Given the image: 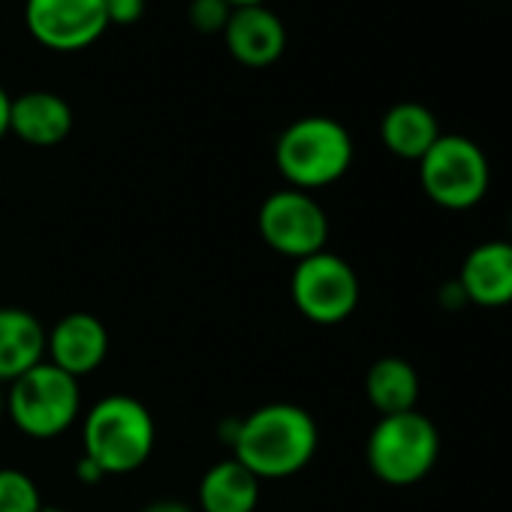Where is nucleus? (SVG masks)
<instances>
[{"mask_svg":"<svg viewBox=\"0 0 512 512\" xmlns=\"http://www.w3.org/2000/svg\"><path fill=\"white\" fill-rule=\"evenodd\" d=\"M232 458L260 479H284L311 464L320 446L314 416L299 404H266L235 422Z\"/></svg>","mask_w":512,"mask_h":512,"instance_id":"nucleus-1","label":"nucleus"},{"mask_svg":"<svg viewBox=\"0 0 512 512\" xmlns=\"http://www.w3.org/2000/svg\"><path fill=\"white\" fill-rule=\"evenodd\" d=\"M157 428L151 410L130 395H106L82 422L85 458L103 476L139 470L154 452Z\"/></svg>","mask_w":512,"mask_h":512,"instance_id":"nucleus-2","label":"nucleus"},{"mask_svg":"<svg viewBox=\"0 0 512 512\" xmlns=\"http://www.w3.org/2000/svg\"><path fill=\"white\" fill-rule=\"evenodd\" d=\"M350 130L326 115H308L293 121L275 145V163L284 181L296 190H320L341 181L353 166Z\"/></svg>","mask_w":512,"mask_h":512,"instance_id":"nucleus-3","label":"nucleus"},{"mask_svg":"<svg viewBox=\"0 0 512 512\" xmlns=\"http://www.w3.org/2000/svg\"><path fill=\"white\" fill-rule=\"evenodd\" d=\"M7 413L13 425L34 440H55L73 428L82 413L79 380L52 362H40L10 383Z\"/></svg>","mask_w":512,"mask_h":512,"instance_id":"nucleus-4","label":"nucleus"},{"mask_svg":"<svg viewBox=\"0 0 512 512\" xmlns=\"http://www.w3.org/2000/svg\"><path fill=\"white\" fill-rule=\"evenodd\" d=\"M440 455V434L425 413L407 410L380 416L368 434L365 458L386 485H413L431 473Z\"/></svg>","mask_w":512,"mask_h":512,"instance_id":"nucleus-5","label":"nucleus"},{"mask_svg":"<svg viewBox=\"0 0 512 512\" xmlns=\"http://www.w3.org/2000/svg\"><path fill=\"white\" fill-rule=\"evenodd\" d=\"M419 181L425 196L449 211H467L488 193L491 169L485 151L458 133H440V139L419 160Z\"/></svg>","mask_w":512,"mask_h":512,"instance_id":"nucleus-6","label":"nucleus"},{"mask_svg":"<svg viewBox=\"0 0 512 512\" xmlns=\"http://www.w3.org/2000/svg\"><path fill=\"white\" fill-rule=\"evenodd\" d=\"M290 293L305 320L317 326H338L353 317L359 305V278L338 253L320 250L308 260H299Z\"/></svg>","mask_w":512,"mask_h":512,"instance_id":"nucleus-7","label":"nucleus"},{"mask_svg":"<svg viewBox=\"0 0 512 512\" xmlns=\"http://www.w3.org/2000/svg\"><path fill=\"white\" fill-rule=\"evenodd\" d=\"M256 229H260L263 241L290 256V260H308V256L326 250L329 241V217L323 205L296 187L275 190L256 214Z\"/></svg>","mask_w":512,"mask_h":512,"instance_id":"nucleus-8","label":"nucleus"},{"mask_svg":"<svg viewBox=\"0 0 512 512\" xmlns=\"http://www.w3.org/2000/svg\"><path fill=\"white\" fill-rule=\"evenodd\" d=\"M25 25L49 52L91 49L109 28L103 0H28Z\"/></svg>","mask_w":512,"mask_h":512,"instance_id":"nucleus-9","label":"nucleus"},{"mask_svg":"<svg viewBox=\"0 0 512 512\" xmlns=\"http://www.w3.org/2000/svg\"><path fill=\"white\" fill-rule=\"evenodd\" d=\"M223 40L229 55L250 70H266L278 64L287 52V28L281 16L272 13L266 4L232 10L223 28Z\"/></svg>","mask_w":512,"mask_h":512,"instance_id":"nucleus-10","label":"nucleus"},{"mask_svg":"<svg viewBox=\"0 0 512 512\" xmlns=\"http://www.w3.org/2000/svg\"><path fill=\"white\" fill-rule=\"evenodd\" d=\"M46 362L67 371L70 377L94 374L109 356V332L100 317L88 311H73L61 317L46 335Z\"/></svg>","mask_w":512,"mask_h":512,"instance_id":"nucleus-11","label":"nucleus"},{"mask_svg":"<svg viewBox=\"0 0 512 512\" xmlns=\"http://www.w3.org/2000/svg\"><path fill=\"white\" fill-rule=\"evenodd\" d=\"M467 302L479 308H503L512 302V241H482L473 247L458 275Z\"/></svg>","mask_w":512,"mask_h":512,"instance_id":"nucleus-12","label":"nucleus"},{"mask_svg":"<svg viewBox=\"0 0 512 512\" xmlns=\"http://www.w3.org/2000/svg\"><path fill=\"white\" fill-rule=\"evenodd\" d=\"M73 121L70 103L52 91H28L10 106V133L34 148L61 145L73 133Z\"/></svg>","mask_w":512,"mask_h":512,"instance_id":"nucleus-13","label":"nucleus"},{"mask_svg":"<svg viewBox=\"0 0 512 512\" xmlns=\"http://www.w3.org/2000/svg\"><path fill=\"white\" fill-rule=\"evenodd\" d=\"M46 329L25 308H0V383H13L46 362Z\"/></svg>","mask_w":512,"mask_h":512,"instance_id":"nucleus-14","label":"nucleus"},{"mask_svg":"<svg viewBox=\"0 0 512 512\" xmlns=\"http://www.w3.org/2000/svg\"><path fill=\"white\" fill-rule=\"evenodd\" d=\"M260 503V476H253L235 458L211 464L199 482L202 512H253Z\"/></svg>","mask_w":512,"mask_h":512,"instance_id":"nucleus-15","label":"nucleus"},{"mask_svg":"<svg viewBox=\"0 0 512 512\" xmlns=\"http://www.w3.org/2000/svg\"><path fill=\"white\" fill-rule=\"evenodd\" d=\"M380 139L395 157L419 163L440 139V124L422 103H395L380 121Z\"/></svg>","mask_w":512,"mask_h":512,"instance_id":"nucleus-16","label":"nucleus"},{"mask_svg":"<svg viewBox=\"0 0 512 512\" xmlns=\"http://www.w3.org/2000/svg\"><path fill=\"white\" fill-rule=\"evenodd\" d=\"M365 395L380 416H395L416 410L419 401V374L401 356H383L368 368Z\"/></svg>","mask_w":512,"mask_h":512,"instance_id":"nucleus-17","label":"nucleus"},{"mask_svg":"<svg viewBox=\"0 0 512 512\" xmlns=\"http://www.w3.org/2000/svg\"><path fill=\"white\" fill-rule=\"evenodd\" d=\"M0 512H43L37 482L19 467H0Z\"/></svg>","mask_w":512,"mask_h":512,"instance_id":"nucleus-18","label":"nucleus"},{"mask_svg":"<svg viewBox=\"0 0 512 512\" xmlns=\"http://www.w3.org/2000/svg\"><path fill=\"white\" fill-rule=\"evenodd\" d=\"M229 16H232V7L226 0H190V7H187V22L199 34H223Z\"/></svg>","mask_w":512,"mask_h":512,"instance_id":"nucleus-19","label":"nucleus"},{"mask_svg":"<svg viewBox=\"0 0 512 512\" xmlns=\"http://www.w3.org/2000/svg\"><path fill=\"white\" fill-rule=\"evenodd\" d=\"M103 7H106V19L109 25H136L142 16H145V7H148V0H103Z\"/></svg>","mask_w":512,"mask_h":512,"instance_id":"nucleus-20","label":"nucleus"},{"mask_svg":"<svg viewBox=\"0 0 512 512\" xmlns=\"http://www.w3.org/2000/svg\"><path fill=\"white\" fill-rule=\"evenodd\" d=\"M142 512H193V506H187L181 500H154Z\"/></svg>","mask_w":512,"mask_h":512,"instance_id":"nucleus-21","label":"nucleus"},{"mask_svg":"<svg viewBox=\"0 0 512 512\" xmlns=\"http://www.w3.org/2000/svg\"><path fill=\"white\" fill-rule=\"evenodd\" d=\"M10 106H13V97L0 85V139L10 133Z\"/></svg>","mask_w":512,"mask_h":512,"instance_id":"nucleus-22","label":"nucleus"},{"mask_svg":"<svg viewBox=\"0 0 512 512\" xmlns=\"http://www.w3.org/2000/svg\"><path fill=\"white\" fill-rule=\"evenodd\" d=\"M76 473H79V479H85V482H97V479H103V473H100V470H97L85 455H82V461H79V470H76Z\"/></svg>","mask_w":512,"mask_h":512,"instance_id":"nucleus-23","label":"nucleus"},{"mask_svg":"<svg viewBox=\"0 0 512 512\" xmlns=\"http://www.w3.org/2000/svg\"><path fill=\"white\" fill-rule=\"evenodd\" d=\"M226 4L232 10H238V7H260V4H266V0H226Z\"/></svg>","mask_w":512,"mask_h":512,"instance_id":"nucleus-24","label":"nucleus"},{"mask_svg":"<svg viewBox=\"0 0 512 512\" xmlns=\"http://www.w3.org/2000/svg\"><path fill=\"white\" fill-rule=\"evenodd\" d=\"M4 413H7V392L0 389V416H4Z\"/></svg>","mask_w":512,"mask_h":512,"instance_id":"nucleus-25","label":"nucleus"},{"mask_svg":"<svg viewBox=\"0 0 512 512\" xmlns=\"http://www.w3.org/2000/svg\"><path fill=\"white\" fill-rule=\"evenodd\" d=\"M43 512H67V509H58V506H43Z\"/></svg>","mask_w":512,"mask_h":512,"instance_id":"nucleus-26","label":"nucleus"}]
</instances>
